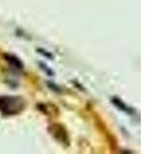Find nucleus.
<instances>
[{
	"mask_svg": "<svg viewBox=\"0 0 146 154\" xmlns=\"http://www.w3.org/2000/svg\"><path fill=\"white\" fill-rule=\"evenodd\" d=\"M24 103L18 96H0V110L4 114H16L21 112Z\"/></svg>",
	"mask_w": 146,
	"mask_h": 154,
	"instance_id": "nucleus-1",
	"label": "nucleus"
},
{
	"mask_svg": "<svg viewBox=\"0 0 146 154\" xmlns=\"http://www.w3.org/2000/svg\"><path fill=\"white\" fill-rule=\"evenodd\" d=\"M113 103H114V104H117V105H118V107H119V109L124 110V112H127V113H132V110H131V109H129V108L127 107V105H124L123 103L120 102L119 99H113Z\"/></svg>",
	"mask_w": 146,
	"mask_h": 154,
	"instance_id": "nucleus-2",
	"label": "nucleus"
}]
</instances>
